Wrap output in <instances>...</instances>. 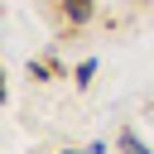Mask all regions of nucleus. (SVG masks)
I'll return each mask as SVG.
<instances>
[{
  "label": "nucleus",
  "instance_id": "f257e3e1",
  "mask_svg": "<svg viewBox=\"0 0 154 154\" xmlns=\"http://www.w3.org/2000/svg\"><path fill=\"white\" fill-rule=\"evenodd\" d=\"M58 10H63V19H67L72 29H82V24L96 14V0H58Z\"/></svg>",
  "mask_w": 154,
  "mask_h": 154
},
{
  "label": "nucleus",
  "instance_id": "f03ea898",
  "mask_svg": "<svg viewBox=\"0 0 154 154\" xmlns=\"http://www.w3.org/2000/svg\"><path fill=\"white\" fill-rule=\"evenodd\" d=\"M116 154H154V149L140 140V130H130V125H125V130L116 135Z\"/></svg>",
  "mask_w": 154,
  "mask_h": 154
},
{
  "label": "nucleus",
  "instance_id": "7ed1b4c3",
  "mask_svg": "<svg viewBox=\"0 0 154 154\" xmlns=\"http://www.w3.org/2000/svg\"><path fill=\"white\" fill-rule=\"evenodd\" d=\"M96 67H101L96 58H82V63L72 67V82H77V87H91V77H96Z\"/></svg>",
  "mask_w": 154,
  "mask_h": 154
},
{
  "label": "nucleus",
  "instance_id": "20e7f679",
  "mask_svg": "<svg viewBox=\"0 0 154 154\" xmlns=\"http://www.w3.org/2000/svg\"><path fill=\"white\" fill-rule=\"evenodd\" d=\"M29 77H34V82H48V77H53V63H29Z\"/></svg>",
  "mask_w": 154,
  "mask_h": 154
},
{
  "label": "nucleus",
  "instance_id": "39448f33",
  "mask_svg": "<svg viewBox=\"0 0 154 154\" xmlns=\"http://www.w3.org/2000/svg\"><path fill=\"white\" fill-rule=\"evenodd\" d=\"M82 154H106V144H101V140H96V144H87V149H82Z\"/></svg>",
  "mask_w": 154,
  "mask_h": 154
},
{
  "label": "nucleus",
  "instance_id": "423d86ee",
  "mask_svg": "<svg viewBox=\"0 0 154 154\" xmlns=\"http://www.w3.org/2000/svg\"><path fill=\"white\" fill-rule=\"evenodd\" d=\"M63 154H82V149H63Z\"/></svg>",
  "mask_w": 154,
  "mask_h": 154
}]
</instances>
